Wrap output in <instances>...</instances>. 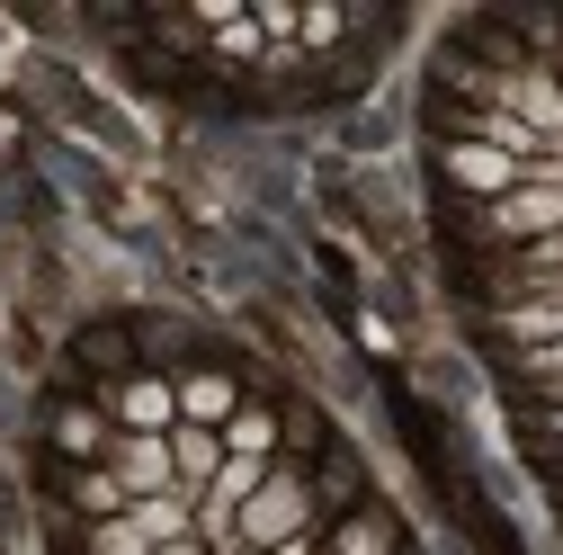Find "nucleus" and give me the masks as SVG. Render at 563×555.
Segmentation results:
<instances>
[{"label": "nucleus", "instance_id": "obj_1", "mask_svg": "<svg viewBox=\"0 0 563 555\" xmlns=\"http://www.w3.org/2000/svg\"><path fill=\"white\" fill-rule=\"evenodd\" d=\"M233 537L242 546H287V537H313V493H305V475H277L268 466V483H260V493H251V511L233 520Z\"/></svg>", "mask_w": 563, "mask_h": 555}, {"label": "nucleus", "instance_id": "obj_2", "mask_svg": "<svg viewBox=\"0 0 563 555\" xmlns=\"http://www.w3.org/2000/svg\"><path fill=\"white\" fill-rule=\"evenodd\" d=\"M483 225L501 233V242H528V251H537L545 233H563V188H554V179H519V188L492 206Z\"/></svg>", "mask_w": 563, "mask_h": 555}, {"label": "nucleus", "instance_id": "obj_3", "mask_svg": "<svg viewBox=\"0 0 563 555\" xmlns=\"http://www.w3.org/2000/svg\"><path fill=\"white\" fill-rule=\"evenodd\" d=\"M108 475L125 483V502H162V493H179V466H170V439H144V431H125V439L108 448Z\"/></svg>", "mask_w": 563, "mask_h": 555}, {"label": "nucleus", "instance_id": "obj_4", "mask_svg": "<svg viewBox=\"0 0 563 555\" xmlns=\"http://www.w3.org/2000/svg\"><path fill=\"white\" fill-rule=\"evenodd\" d=\"M501 331L519 340V350H545V340H563V278H537L519 305H501Z\"/></svg>", "mask_w": 563, "mask_h": 555}, {"label": "nucleus", "instance_id": "obj_5", "mask_svg": "<svg viewBox=\"0 0 563 555\" xmlns=\"http://www.w3.org/2000/svg\"><path fill=\"white\" fill-rule=\"evenodd\" d=\"M501 99H510V117L537 134V144H554V134H563V81H545V73H510Z\"/></svg>", "mask_w": 563, "mask_h": 555}, {"label": "nucleus", "instance_id": "obj_6", "mask_svg": "<svg viewBox=\"0 0 563 555\" xmlns=\"http://www.w3.org/2000/svg\"><path fill=\"white\" fill-rule=\"evenodd\" d=\"M448 171H456V179H465L474 197H492V206H501V197H510V188L528 179V162H510V153H492V144H456V153H448Z\"/></svg>", "mask_w": 563, "mask_h": 555}, {"label": "nucleus", "instance_id": "obj_7", "mask_svg": "<svg viewBox=\"0 0 563 555\" xmlns=\"http://www.w3.org/2000/svg\"><path fill=\"white\" fill-rule=\"evenodd\" d=\"M170 466H179V493H206V483L224 475V431L179 422V431H170Z\"/></svg>", "mask_w": 563, "mask_h": 555}, {"label": "nucleus", "instance_id": "obj_8", "mask_svg": "<svg viewBox=\"0 0 563 555\" xmlns=\"http://www.w3.org/2000/svg\"><path fill=\"white\" fill-rule=\"evenodd\" d=\"M117 412H125V431H144V439H170V422H179V385H162V377H134Z\"/></svg>", "mask_w": 563, "mask_h": 555}, {"label": "nucleus", "instance_id": "obj_9", "mask_svg": "<svg viewBox=\"0 0 563 555\" xmlns=\"http://www.w3.org/2000/svg\"><path fill=\"white\" fill-rule=\"evenodd\" d=\"M233 412H242L233 403V377H188L179 385V422H197V431H224Z\"/></svg>", "mask_w": 563, "mask_h": 555}, {"label": "nucleus", "instance_id": "obj_10", "mask_svg": "<svg viewBox=\"0 0 563 555\" xmlns=\"http://www.w3.org/2000/svg\"><path fill=\"white\" fill-rule=\"evenodd\" d=\"M90 555H162V546H153V529L134 520V511H117V520L90 529Z\"/></svg>", "mask_w": 563, "mask_h": 555}, {"label": "nucleus", "instance_id": "obj_11", "mask_svg": "<svg viewBox=\"0 0 563 555\" xmlns=\"http://www.w3.org/2000/svg\"><path fill=\"white\" fill-rule=\"evenodd\" d=\"M277 448V422H268V412H233V422H224V457H268Z\"/></svg>", "mask_w": 563, "mask_h": 555}, {"label": "nucleus", "instance_id": "obj_12", "mask_svg": "<svg viewBox=\"0 0 563 555\" xmlns=\"http://www.w3.org/2000/svg\"><path fill=\"white\" fill-rule=\"evenodd\" d=\"M73 502H81V511H90V520H117V511H134V502H125V483H117V475H108V466H90V475H81V483H73Z\"/></svg>", "mask_w": 563, "mask_h": 555}, {"label": "nucleus", "instance_id": "obj_13", "mask_svg": "<svg viewBox=\"0 0 563 555\" xmlns=\"http://www.w3.org/2000/svg\"><path fill=\"white\" fill-rule=\"evenodd\" d=\"M331 555H394V529H385L376 511H358V520L340 529V546H331Z\"/></svg>", "mask_w": 563, "mask_h": 555}, {"label": "nucleus", "instance_id": "obj_14", "mask_svg": "<svg viewBox=\"0 0 563 555\" xmlns=\"http://www.w3.org/2000/svg\"><path fill=\"white\" fill-rule=\"evenodd\" d=\"M54 439L73 448V457H99V448H108V431H99V412H63V422H54Z\"/></svg>", "mask_w": 563, "mask_h": 555}, {"label": "nucleus", "instance_id": "obj_15", "mask_svg": "<svg viewBox=\"0 0 563 555\" xmlns=\"http://www.w3.org/2000/svg\"><path fill=\"white\" fill-rule=\"evenodd\" d=\"M519 368H528V377H537V385H545V394L563 403V340H545V350H528Z\"/></svg>", "mask_w": 563, "mask_h": 555}, {"label": "nucleus", "instance_id": "obj_16", "mask_svg": "<svg viewBox=\"0 0 563 555\" xmlns=\"http://www.w3.org/2000/svg\"><path fill=\"white\" fill-rule=\"evenodd\" d=\"M528 269H537V278H563V233H545V242L528 251Z\"/></svg>", "mask_w": 563, "mask_h": 555}, {"label": "nucleus", "instance_id": "obj_17", "mask_svg": "<svg viewBox=\"0 0 563 555\" xmlns=\"http://www.w3.org/2000/svg\"><path fill=\"white\" fill-rule=\"evenodd\" d=\"M162 555H206V546H197V537H179V546H162Z\"/></svg>", "mask_w": 563, "mask_h": 555}, {"label": "nucleus", "instance_id": "obj_18", "mask_svg": "<svg viewBox=\"0 0 563 555\" xmlns=\"http://www.w3.org/2000/svg\"><path fill=\"white\" fill-rule=\"evenodd\" d=\"M554 422H563V403H554Z\"/></svg>", "mask_w": 563, "mask_h": 555}, {"label": "nucleus", "instance_id": "obj_19", "mask_svg": "<svg viewBox=\"0 0 563 555\" xmlns=\"http://www.w3.org/2000/svg\"><path fill=\"white\" fill-rule=\"evenodd\" d=\"M322 555H331V546H322Z\"/></svg>", "mask_w": 563, "mask_h": 555}]
</instances>
